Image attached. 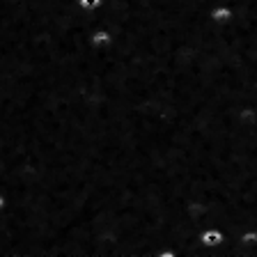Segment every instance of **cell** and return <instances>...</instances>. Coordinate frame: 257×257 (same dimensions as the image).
I'll list each match as a JSON object with an SVG mask.
<instances>
[{
	"instance_id": "cell-1",
	"label": "cell",
	"mask_w": 257,
	"mask_h": 257,
	"mask_svg": "<svg viewBox=\"0 0 257 257\" xmlns=\"http://www.w3.org/2000/svg\"><path fill=\"white\" fill-rule=\"evenodd\" d=\"M200 241H202V246H220V241H223V232H220V227H207V230H202V234H200Z\"/></svg>"
},
{
	"instance_id": "cell-2",
	"label": "cell",
	"mask_w": 257,
	"mask_h": 257,
	"mask_svg": "<svg viewBox=\"0 0 257 257\" xmlns=\"http://www.w3.org/2000/svg\"><path fill=\"white\" fill-rule=\"evenodd\" d=\"M230 19H232V12L227 7H218V10L211 12V21H216V23H225V21H230Z\"/></svg>"
},
{
	"instance_id": "cell-3",
	"label": "cell",
	"mask_w": 257,
	"mask_h": 257,
	"mask_svg": "<svg viewBox=\"0 0 257 257\" xmlns=\"http://www.w3.org/2000/svg\"><path fill=\"white\" fill-rule=\"evenodd\" d=\"M3 204H5V200H3V198H0V209H3Z\"/></svg>"
}]
</instances>
